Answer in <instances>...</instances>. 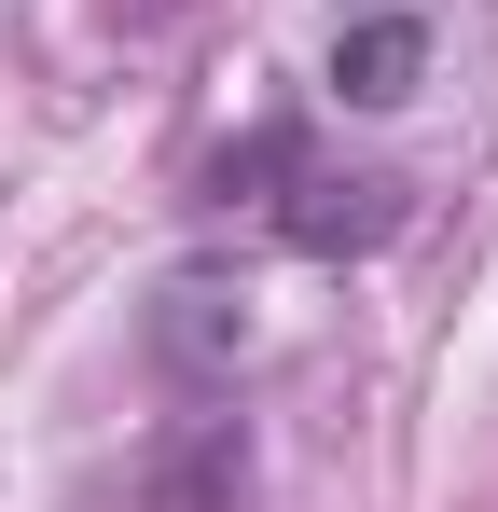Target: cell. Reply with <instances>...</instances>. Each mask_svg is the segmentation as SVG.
Wrapping results in <instances>:
<instances>
[{
    "label": "cell",
    "mask_w": 498,
    "mask_h": 512,
    "mask_svg": "<svg viewBox=\"0 0 498 512\" xmlns=\"http://www.w3.org/2000/svg\"><path fill=\"white\" fill-rule=\"evenodd\" d=\"M236 499H249V429L236 416H194L153 457V485H139V512H236Z\"/></svg>",
    "instance_id": "4"
},
{
    "label": "cell",
    "mask_w": 498,
    "mask_h": 512,
    "mask_svg": "<svg viewBox=\"0 0 498 512\" xmlns=\"http://www.w3.org/2000/svg\"><path fill=\"white\" fill-rule=\"evenodd\" d=\"M277 236H291V250H388V236H402V180L388 167H305V153H291V208H277Z\"/></svg>",
    "instance_id": "1"
},
{
    "label": "cell",
    "mask_w": 498,
    "mask_h": 512,
    "mask_svg": "<svg viewBox=\"0 0 498 512\" xmlns=\"http://www.w3.org/2000/svg\"><path fill=\"white\" fill-rule=\"evenodd\" d=\"M415 84H429V14L374 0V14L332 28V97H346V111H402Z\"/></svg>",
    "instance_id": "2"
},
{
    "label": "cell",
    "mask_w": 498,
    "mask_h": 512,
    "mask_svg": "<svg viewBox=\"0 0 498 512\" xmlns=\"http://www.w3.org/2000/svg\"><path fill=\"white\" fill-rule=\"evenodd\" d=\"M111 14H139V28H166V14H194V0H111Z\"/></svg>",
    "instance_id": "5"
},
{
    "label": "cell",
    "mask_w": 498,
    "mask_h": 512,
    "mask_svg": "<svg viewBox=\"0 0 498 512\" xmlns=\"http://www.w3.org/2000/svg\"><path fill=\"white\" fill-rule=\"evenodd\" d=\"M153 360L166 374H236L249 360V305L222 291V277H166L153 291Z\"/></svg>",
    "instance_id": "3"
}]
</instances>
